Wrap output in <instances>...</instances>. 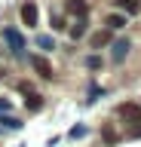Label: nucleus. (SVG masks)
Instances as JSON below:
<instances>
[{"label": "nucleus", "instance_id": "1", "mask_svg": "<svg viewBox=\"0 0 141 147\" xmlns=\"http://www.w3.org/2000/svg\"><path fill=\"white\" fill-rule=\"evenodd\" d=\"M117 113H120L126 123H132V135H141V104H135V101H126V104H120L117 107Z\"/></svg>", "mask_w": 141, "mask_h": 147}, {"label": "nucleus", "instance_id": "2", "mask_svg": "<svg viewBox=\"0 0 141 147\" xmlns=\"http://www.w3.org/2000/svg\"><path fill=\"white\" fill-rule=\"evenodd\" d=\"M3 40L9 43V52L22 58V52H25V40H22L19 31H16V28H6V31H3Z\"/></svg>", "mask_w": 141, "mask_h": 147}, {"label": "nucleus", "instance_id": "3", "mask_svg": "<svg viewBox=\"0 0 141 147\" xmlns=\"http://www.w3.org/2000/svg\"><path fill=\"white\" fill-rule=\"evenodd\" d=\"M37 22H40V9H37V3H34V0H28V3L22 6V25L37 28Z\"/></svg>", "mask_w": 141, "mask_h": 147}, {"label": "nucleus", "instance_id": "4", "mask_svg": "<svg viewBox=\"0 0 141 147\" xmlns=\"http://www.w3.org/2000/svg\"><path fill=\"white\" fill-rule=\"evenodd\" d=\"M28 61H31V67H34V71L43 77V80H52V64H49L43 55H31Z\"/></svg>", "mask_w": 141, "mask_h": 147}, {"label": "nucleus", "instance_id": "5", "mask_svg": "<svg viewBox=\"0 0 141 147\" xmlns=\"http://www.w3.org/2000/svg\"><path fill=\"white\" fill-rule=\"evenodd\" d=\"M129 49H132V43L129 40H117L113 43V52H111V58H113V64H120L126 55H129Z\"/></svg>", "mask_w": 141, "mask_h": 147}, {"label": "nucleus", "instance_id": "6", "mask_svg": "<svg viewBox=\"0 0 141 147\" xmlns=\"http://www.w3.org/2000/svg\"><path fill=\"white\" fill-rule=\"evenodd\" d=\"M104 25H107V31H120V28H126V16L123 12H111L104 18Z\"/></svg>", "mask_w": 141, "mask_h": 147}, {"label": "nucleus", "instance_id": "7", "mask_svg": "<svg viewBox=\"0 0 141 147\" xmlns=\"http://www.w3.org/2000/svg\"><path fill=\"white\" fill-rule=\"evenodd\" d=\"M120 9H126V16H138L141 12V0H113Z\"/></svg>", "mask_w": 141, "mask_h": 147}, {"label": "nucleus", "instance_id": "8", "mask_svg": "<svg viewBox=\"0 0 141 147\" xmlns=\"http://www.w3.org/2000/svg\"><path fill=\"white\" fill-rule=\"evenodd\" d=\"M92 49H101V46H107L111 43V31H98V34H92Z\"/></svg>", "mask_w": 141, "mask_h": 147}, {"label": "nucleus", "instance_id": "9", "mask_svg": "<svg viewBox=\"0 0 141 147\" xmlns=\"http://www.w3.org/2000/svg\"><path fill=\"white\" fill-rule=\"evenodd\" d=\"M31 98H25V107L31 110V113H37V110H43V95H34V92H28Z\"/></svg>", "mask_w": 141, "mask_h": 147}, {"label": "nucleus", "instance_id": "10", "mask_svg": "<svg viewBox=\"0 0 141 147\" xmlns=\"http://www.w3.org/2000/svg\"><path fill=\"white\" fill-rule=\"evenodd\" d=\"M67 9H71L74 16H80V18H86V12H89V6H86L83 0H71V3H67Z\"/></svg>", "mask_w": 141, "mask_h": 147}, {"label": "nucleus", "instance_id": "11", "mask_svg": "<svg viewBox=\"0 0 141 147\" xmlns=\"http://www.w3.org/2000/svg\"><path fill=\"white\" fill-rule=\"evenodd\" d=\"M80 37H86V18H80V22L71 28V40H80Z\"/></svg>", "mask_w": 141, "mask_h": 147}, {"label": "nucleus", "instance_id": "12", "mask_svg": "<svg viewBox=\"0 0 141 147\" xmlns=\"http://www.w3.org/2000/svg\"><path fill=\"white\" fill-rule=\"evenodd\" d=\"M37 46L43 49V52H52V49H55V43H52V37H37Z\"/></svg>", "mask_w": 141, "mask_h": 147}, {"label": "nucleus", "instance_id": "13", "mask_svg": "<svg viewBox=\"0 0 141 147\" xmlns=\"http://www.w3.org/2000/svg\"><path fill=\"white\" fill-rule=\"evenodd\" d=\"M0 123H3L6 129H22V123H19L16 117H0Z\"/></svg>", "mask_w": 141, "mask_h": 147}, {"label": "nucleus", "instance_id": "14", "mask_svg": "<svg viewBox=\"0 0 141 147\" xmlns=\"http://www.w3.org/2000/svg\"><path fill=\"white\" fill-rule=\"evenodd\" d=\"M86 67H89V71H98V67H101V58H98V55H89V58H86Z\"/></svg>", "mask_w": 141, "mask_h": 147}, {"label": "nucleus", "instance_id": "15", "mask_svg": "<svg viewBox=\"0 0 141 147\" xmlns=\"http://www.w3.org/2000/svg\"><path fill=\"white\" fill-rule=\"evenodd\" d=\"M9 110H12V101L3 98V101H0V113H9Z\"/></svg>", "mask_w": 141, "mask_h": 147}, {"label": "nucleus", "instance_id": "16", "mask_svg": "<svg viewBox=\"0 0 141 147\" xmlns=\"http://www.w3.org/2000/svg\"><path fill=\"white\" fill-rule=\"evenodd\" d=\"M3 77H6V74H3V71H0V80H3Z\"/></svg>", "mask_w": 141, "mask_h": 147}]
</instances>
